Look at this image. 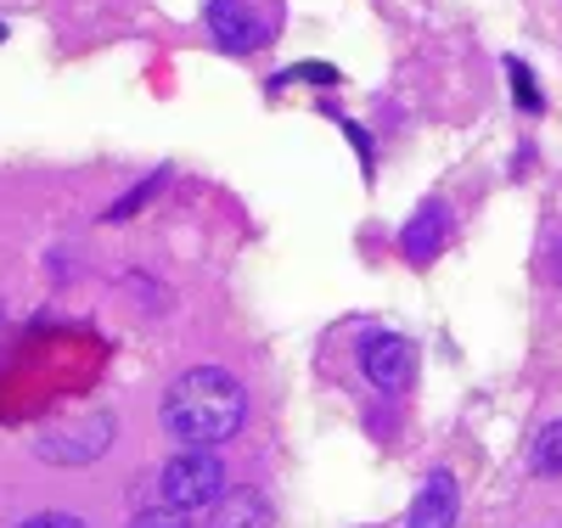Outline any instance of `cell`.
<instances>
[{
    "mask_svg": "<svg viewBox=\"0 0 562 528\" xmlns=\"http://www.w3.org/2000/svg\"><path fill=\"white\" fill-rule=\"evenodd\" d=\"M248 389L225 366H192L169 382L164 394V434L180 450H220L243 434Z\"/></svg>",
    "mask_w": 562,
    "mask_h": 528,
    "instance_id": "6da1fadb",
    "label": "cell"
},
{
    "mask_svg": "<svg viewBox=\"0 0 562 528\" xmlns=\"http://www.w3.org/2000/svg\"><path fill=\"white\" fill-rule=\"evenodd\" d=\"M225 495V461L214 450H175L158 467V512H214Z\"/></svg>",
    "mask_w": 562,
    "mask_h": 528,
    "instance_id": "7a4b0ae2",
    "label": "cell"
},
{
    "mask_svg": "<svg viewBox=\"0 0 562 528\" xmlns=\"http://www.w3.org/2000/svg\"><path fill=\"white\" fill-rule=\"evenodd\" d=\"M209 34L220 40V52L254 57L281 34V7L276 0H209Z\"/></svg>",
    "mask_w": 562,
    "mask_h": 528,
    "instance_id": "3957f363",
    "label": "cell"
},
{
    "mask_svg": "<svg viewBox=\"0 0 562 528\" xmlns=\"http://www.w3.org/2000/svg\"><path fill=\"white\" fill-rule=\"evenodd\" d=\"M119 439V416L113 411H90L68 427H45V434L34 439V456L40 461H52V467H90V461H102L108 445Z\"/></svg>",
    "mask_w": 562,
    "mask_h": 528,
    "instance_id": "277c9868",
    "label": "cell"
},
{
    "mask_svg": "<svg viewBox=\"0 0 562 528\" xmlns=\"http://www.w3.org/2000/svg\"><path fill=\"white\" fill-rule=\"evenodd\" d=\"M360 371L378 394L400 400L416 389V344L405 332H389V326H366L360 332Z\"/></svg>",
    "mask_w": 562,
    "mask_h": 528,
    "instance_id": "5b68a950",
    "label": "cell"
},
{
    "mask_svg": "<svg viewBox=\"0 0 562 528\" xmlns=\"http://www.w3.org/2000/svg\"><path fill=\"white\" fill-rule=\"evenodd\" d=\"M456 517H461V484H456L450 467H434L416 484V501L405 512V528H456Z\"/></svg>",
    "mask_w": 562,
    "mask_h": 528,
    "instance_id": "8992f818",
    "label": "cell"
},
{
    "mask_svg": "<svg viewBox=\"0 0 562 528\" xmlns=\"http://www.w3.org/2000/svg\"><path fill=\"white\" fill-rule=\"evenodd\" d=\"M445 248H450V203H445V198H428V203L405 220L400 254H405L411 265H434Z\"/></svg>",
    "mask_w": 562,
    "mask_h": 528,
    "instance_id": "52a82bcc",
    "label": "cell"
},
{
    "mask_svg": "<svg viewBox=\"0 0 562 528\" xmlns=\"http://www.w3.org/2000/svg\"><path fill=\"white\" fill-rule=\"evenodd\" d=\"M209 528H276V506L265 490L243 484V490H225L220 506L209 512Z\"/></svg>",
    "mask_w": 562,
    "mask_h": 528,
    "instance_id": "ba28073f",
    "label": "cell"
},
{
    "mask_svg": "<svg viewBox=\"0 0 562 528\" xmlns=\"http://www.w3.org/2000/svg\"><path fill=\"white\" fill-rule=\"evenodd\" d=\"M164 180H169L164 169H153V175H140V180H135V186L124 191L119 203H108V209H102V225H130V220H135V214L147 209V203L158 198V191H164Z\"/></svg>",
    "mask_w": 562,
    "mask_h": 528,
    "instance_id": "9c48e42d",
    "label": "cell"
},
{
    "mask_svg": "<svg viewBox=\"0 0 562 528\" xmlns=\"http://www.w3.org/2000/svg\"><path fill=\"white\" fill-rule=\"evenodd\" d=\"M529 472H535V478H562V416L546 422L540 434H535V445H529Z\"/></svg>",
    "mask_w": 562,
    "mask_h": 528,
    "instance_id": "30bf717a",
    "label": "cell"
},
{
    "mask_svg": "<svg viewBox=\"0 0 562 528\" xmlns=\"http://www.w3.org/2000/svg\"><path fill=\"white\" fill-rule=\"evenodd\" d=\"M506 79H512V102H518L524 113H546V96H540V85H535L529 63H518V57H506Z\"/></svg>",
    "mask_w": 562,
    "mask_h": 528,
    "instance_id": "8fae6325",
    "label": "cell"
},
{
    "mask_svg": "<svg viewBox=\"0 0 562 528\" xmlns=\"http://www.w3.org/2000/svg\"><path fill=\"white\" fill-rule=\"evenodd\" d=\"M293 79H315V85H344V74H338V68H326V63H299V68H288V74H276V79H270V90H288Z\"/></svg>",
    "mask_w": 562,
    "mask_h": 528,
    "instance_id": "7c38bea8",
    "label": "cell"
},
{
    "mask_svg": "<svg viewBox=\"0 0 562 528\" xmlns=\"http://www.w3.org/2000/svg\"><path fill=\"white\" fill-rule=\"evenodd\" d=\"M12 528H90L79 512H34V517H23V523H12Z\"/></svg>",
    "mask_w": 562,
    "mask_h": 528,
    "instance_id": "4fadbf2b",
    "label": "cell"
},
{
    "mask_svg": "<svg viewBox=\"0 0 562 528\" xmlns=\"http://www.w3.org/2000/svg\"><path fill=\"white\" fill-rule=\"evenodd\" d=\"M338 130H344V135L355 141V153H360V169H366V180H371V164H378V158H371V135H366V130H360L355 119H338Z\"/></svg>",
    "mask_w": 562,
    "mask_h": 528,
    "instance_id": "5bb4252c",
    "label": "cell"
},
{
    "mask_svg": "<svg viewBox=\"0 0 562 528\" xmlns=\"http://www.w3.org/2000/svg\"><path fill=\"white\" fill-rule=\"evenodd\" d=\"M130 528H186V523H180L175 512H158V506H153V512H135Z\"/></svg>",
    "mask_w": 562,
    "mask_h": 528,
    "instance_id": "9a60e30c",
    "label": "cell"
},
{
    "mask_svg": "<svg viewBox=\"0 0 562 528\" xmlns=\"http://www.w3.org/2000/svg\"><path fill=\"white\" fill-rule=\"evenodd\" d=\"M0 40H7V18H0Z\"/></svg>",
    "mask_w": 562,
    "mask_h": 528,
    "instance_id": "2e32d148",
    "label": "cell"
}]
</instances>
